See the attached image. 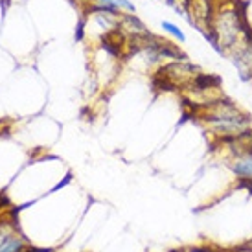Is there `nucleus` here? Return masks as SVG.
<instances>
[{
  "mask_svg": "<svg viewBox=\"0 0 252 252\" xmlns=\"http://www.w3.org/2000/svg\"><path fill=\"white\" fill-rule=\"evenodd\" d=\"M247 26L241 13L234 4H223L216 7L212 22L208 26L206 37L210 39L212 46L223 52H239L249 44L247 42Z\"/></svg>",
  "mask_w": 252,
  "mask_h": 252,
  "instance_id": "f257e3e1",
  "label": "nucleus"
},
{
  "mask_svg": "<svg viewBox=\"0 0 252 252\" xmlns=\"http://www.w3.org/2000/svg\"><path fill=\"white\" fill-rule=\"evenodd\" d=\"M204 122L212 126L214 133L219 136H228V134H238L249 127L251 118L239 111L232 101H214L208 105V111L204 114Z\"/></svg>",
  "mask_w": 252,
  "mask_h": 252,
  "instance_id": "f03ea898",
  "label": "nucleus"
},
{
  "mask_svg": "<svg viewBox=\"0 0 252 252\" xmlns=\"http://www.w3.org/2000/svg\"><path fill=\"white\" fill-rule=\"evenodd\" d=\"M118 30L127 37V39L149 35V30L146 28V24H144V22H142L134 13H122L120 15Z\"/></svg>",
  "mask_w": 252,
  "mask_h": 252,
  "instance_id": "7ed1b4c3",
  "label": "nucleus"
},
{
  "mask_svg": "<svg viewBox=\"0 0 252 252\" xmlns=\"http://www.w3.org/2000/svg\"><path fill=\"white\" fill-rule=\"evenodd\" d=\"M24 251V241L21 236H17L13 226L2 221L0 223V252H22Z\"/></svg>",
  "mask_w": 252,
  "mask_h": 252,
  "instance_id": "20e7f679",
  "label": "nucleus"
},
{
  "mask_svg": "<svg viewBox=\"0 0 252 252\" xmlns=\"http://www.w3.org/2000/svg\"><path fill=\"white\" fill-rule=\"evenodd\" d=\"M230 169L238 179H252V146L236 155L234 162H230Z\"/></svg>",
  "mask_w": 252,
  "mask_h": 252,
  "instance_id": "39448f33",
  "label": "nucleus"
},
{
  "mask_svg": "<svg viewBox=\"0 0 252 252\" xmlns=\"http://www.w3.org/2000/svg\"><path fill=\"white\" fill-rule=\"evenodd\" d=\"M162 30L164 32H168L169 35H173L179 42H186V35L182 33V30L177 26V24H173V22L169 21H162Z\"/></svg>",
  "mask_w": 252,
  "mask_h": 252,
  "instance_id": "423d86ee",
  "label": "nucleus"
},
{
  "mask_svg": "<svg viewBox=\"0 0 252 252\" xmlns=\"http://www.w3.org/2000/svg\"><path fill=\"white\" fill-rule=\"evenodd\" d=\"M120 11H126V13H136V6H134L131 0H118Z\"/></svg>",
  "mask_w": 252,
  "mask_h": 252,
  "instance_id": "0eeeda50",
  "label": "nucleus"
},
{
  "mask_svg": "<svg viewBox=\"0 0 252 252\" xmlns=\"http://www.w3.org/2000/svg\"><path fill=\"white\" fill-rule=\"evenodd\" d=\"M72 181V173H68V175L64 177V181H61V182H57L56 186H54V188L50 189V193H54V191H57V189H61V188H64V186H66V184H68V182Z\"/></svg>",
  "mask_w": 252,
  "mask_h": 252,
  "instance_id": "6e6552de",
  "label": "nucleus"
},
{
  "mask_svg": "<svg viewBox=\"0 0 252 252\" xmlns=\"http://www.w3.org/2000/svg\"><path fill=\"white\" fill-rule=\"evenodd\" d=\"M169 252H184V251H177V249H173V251H169Z\"/></svg>",
  "mask_w": 252,
  "mask_h": 252,
  "instance_id": "1a4fd4ad",
  "label": "nucleus"
},
{
  "mask_svg": "<svg viewBox=\"0 0 252 252\" xmlns=\"http://www.w3.org/2000/svg\"><path fill=\"white\" fill-rule=\"evenodd\" d=\"M87 2H92V0H87Z\"/></svg>",
  "mask_w": 252,
  "mask_h": 252,
  "instance_id": "9d476101",
  "label": "nucleus"
}]
</instances>
